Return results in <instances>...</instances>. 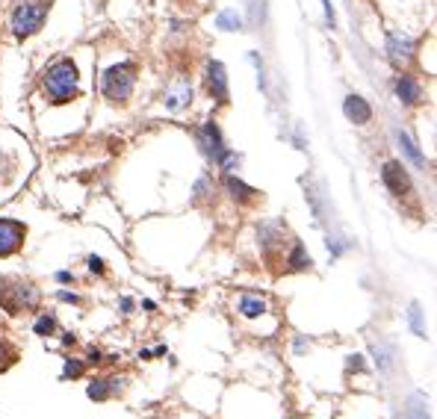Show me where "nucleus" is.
Returning <instances> with one entry per match:
<instances>
[{
    "label": "nucleus",
    "instance_id": "obj_25",
    "mask_svg": "<svg viewBox=\"0 0 437 419\" xmlns=\"http://www.w3.org/2000/svg\"><path fill=\"white\" fill-rule=\"evenodd\" d=\"M325 3V15H328V21H331V27H334V6H331V0H322Z\"/></svg>",
    "mask_w": 437,
    "mask_h": 419
},
{
    "label": "nucleus",
    "instance_id": "obj_15",
    "mask_svg": "<svg viewBox=\"0 0 437 419\" xmlns=\"http://www.w3.org/2000/svg\"><path fill=\"white\" fill-rule=\"evenodd\" d=\"M287 272H304V269H311V257H307L304 251V245L295 239L293 248H290V254H287Z\"/></svg>",
    "mask_w": 437,
    "mask_h": 419
},
{
    "label": "nucleus",
    "instance_id": "obj_16",
    "mask_svg": "<svg viewBox=\"0 0 437 419\" xmlns=\"http://www.w3.org/2000/svg\"><path fill=\"white\" fill-rule=\"evenodd\" d=\"M236 310L243 316L254 319V316H263L266 313V298L260 295H240V302H236Z\"/></svg>",
    "mask_w": 437,
    "mask_h": 419
},
{
    "label": "nucleus",
    "instance_id": "obj_20",
    "mask_svg": "<svg viewBox=\"0 0 437 419\" xmlns=\"http://www.w3.org/2000/svg\"><path fill=\"white\" fill-rule=\"evenodd\" d=\"M33 331H36L38 337H51V334L56 331V319H54L51 313L38 316V319H36V328H33Z\"/></svg>",
    "mask_w": 437,
    "mask_h": 419
},
{
    "label": "nucleus",
    "instance_id": "obj_2",
    "mask_svg": "<svg viewBox=\"0 0 437 419\" xmlns=\"http://www.w3.org/2000/svg\"><path fill=\"white\" fill-rule=\"evenodd\" d=\"M42 304V293L36 284L24 281V278H0V307L9 316L38 310Z\"/></svg>",
    "mask_w": 437,
    "mask_h": 419
},
{
    "label": "nucleus",
    "instance_id": "obj_1",
    "mask_svg": "<svg viewBox=\"0 0 437 419\" xmlns=\"http://www.w3.org/2000/svg\"><path fill=\"white\" fill-rule=\"evenodd\" d=\"M77 80H80L77 65L71 59H59V63H54L42 77V95L51 104H68L77 98Z\"/></svg>",
    "mask_w": 437,
    "mask_h": 419
},
{
    "label": "nucleus",
    "instance_id": "obj_5",
    "mask_svg": "<svg viewBox=\"0 0 437 419\" xmlns=\"http://www.w3.org/2000/svg\"><path fill=\"white\" fill-rule=\"evenodd\" d=\"M24 239H27V225L24 222L0 218V257H12L15 251H21Z\"/></svg>",
    "mask_w": 437,
    "mask_h": 419
},
{
    "label": "nucleus",
    "instance_id": "obj_13",
    "mask_svg": "<svg viewBox=\"0 0 437 419\" xmlns=\"http://www.w3.org/2000/svg\"><path fill=\"white\" fill-rule=\"evenodd\" d=\"M192 101V86L186 83V80H177V83L166 92V106L168 109H181Z\"/></svg>",
    "mask_w": 437,
    "mask_h": 419
},
{
    "label": "nucleus",
    "instance_id": "obj_24",
    "mask_svg": "<svg viewBox=\"0 0 437 419\" xmlns=\"http://www.w3.org/2000/svg\"><path fill=\"white\" fill-rule=\"evenodd\" d=\"M89 269H92V272H104V260L101 257H89Z\"/></svg>",
    "mask_w": 437,
    "mask_h": 419
},
{
    "label": "nucleus",
    "instance_id": "obj_23",
    "mask_svg": "<svg viewBox=\"0 0 437 419\" xmlns=\"http://www.w3.org/2000/svg\"><path fill=\"white\" fill-rule=\"evenodd\" d=\"M411 325H414L416 334L425 337V328H423V319H420V307H416V304H411Z\"/></svg>",
    "mask_w": 437,
    "mask_h": 419
},
{
    "label": "nucleus",
    "instance_id": "obj_11",
    "mask_svg": "<svg viewBox=\"0 0 437 419\" xmlns=\"http://www.w3.org/2000/svg\"><path fill=\"white\" fill-rule=\"evenodd\" d=\"M198 145H201L207 154H213V157H218L225 151V148H222V133H218V127L213 122H207L201 131H198Z\"/></svg>",
    "mask_w": 437,
    "mask_h": 419
},
{
    "label": "nucleus",
    "instance_id": "obj_21",
    "mask_svg": "<svg viewBox=\"0 0 437 419\" xmlns=\"http://www.w3.org/2000/svg\"><path fill=\"white\" fill-rule=\"evenodd\" d=\"M86 372V363L77 361V357H68L65 361V369H63V378H80Z\"/></svg>",
    "mask_w": 437,
    "mask_h": 419
},
{
    "label": "nucleus",
    "instance_id": "obj_18",
    "mask_svg": "<svg viewBox=\"0 0 437 419\" xmlns=\"http://www.w3.org/2000/svg\"><path fill=\"white\" fill-rule=\"evenodd\" d=\"M216 27H222V30H240L243 27V18L236 15V9H225V12L216 18Z\"/></svg>",
    "mask_w": 437,
    "mask_h": 419
},
{
    "label": "nucleus",
    "instance_id": "obj_10",
    "mask_svg": "<svg viewBox=\"0 0 437 419\" xmlns=\"http://www.w3.org/2000/svg\"><path fill=\"white\" fill-rule=\"evenodd\" d=\"M396 95H399V101L408 106L423 101V89L411 74H399V80H396Z\"/></svg>",
    "mask_w": 437,
    "mask_h": 419
},
{
    "label": "nucleus",
    "instance_id": "obj_3",
    "mask_svg": "<svg viewBox=\"0 0 437 419\" xmlns=\"http://www.w3.org/2000/svg\"><path fill=\"white\" fill-rule=\"evenodd\" d=\"M47 12H51V0H33V3H21L12 12V33L18 38H27L42 30Z\"/></svg>",
    "mask_w": 437,
    "mask_h": 419
},
{
    "label": "nucleus",
    "instance_id": "obj_22",
    "mask_svg": "<svg viewBox=\"0 0 437 419\" xmlns=\"http://www.w3.org/2000/svg\"><path fill=\"white\" fill-rule=\"evenodd\" d=\"M408 419H429V416H425V407H423V398H420V396H414V398H411V405H408Z\"/></svg>",
    "mask_w": 437,
    "mask_h": 419
},
{
    "label": "nucleus",
    "instance_id": "obj_17",
    "mask_svg": "<svg viewBox=\"0 0 437 419\" xmlns=\"http://www.w3.org/2000/svg\"><path fill=\"white\" fill-rule=\"evenodd\" d=\"M18 357H21V348L9 340V337L0 334V372H6L9 366H15Z\"/></svg>",
    "mask_w": 437,
    "mask_h": 419
},
{
    "label": "nucleus",
    "instance_id": "obj_26",
    "mask_svg": "<svg viewBox=\"0 0 437 419\" xmlns=\"http://www.w3.org/2000/svg\"><path fill=\"white\" fill-rule=\"evenodd\" d=\"M104 357H101V352H98V348H92V352H89V363H101Z\"/></svg>",
    "mask_w": 437,
    "mask_h": 419
},
{
    "label": "nucleus",
    "instance_id": "obj_6",
    "mask_svg": "<svg viewBox=\"0 0 437 419\" xmlns=\"http://www.w3.org/2000/svg\"><path fill=\"white\" fill-rule=\"evenodd\" d=\"M381 181H384L387 189H390V195H393V198H408V195L414 192L411 177H408V172H405V166H402V163H384V168H381Z\"/></svg>",
    "mask_w": 437,
    "mask_h": 419
},
{
    "label": "nucleus",
    "instance_id": "obj_19",
    "mask_svg": "<svg viewBox=\"0 0 437 419\" xmlns=\"http://www.w3.org/2000/svg\"><path fill=\"white\" fill-rule=\"evenodd\" d=\"M396 139H399V145L405 148V154H408V157H411V159H414V163L420 166V168H425V159H423V154H420V151H416V145L411 142V139L405 136V133H396Z\"/></svg>",
    "mask_w": 437,
    "mask_h": 419
},
{
    "label": "nucleus",
    "instance_id": "obj_4",
    "mask_svg": "<svg viewBox=\"0 0 437 419\" xmlns=\"http://www.w3.org/2000/svg\"><path fill=\"white\" fill-rule=\"evenodd\" d=\"M133 83H136V65L122 63V65L107 68V74L101 80V92L109 101H127L133 92Z\"/></svg>",
    "mask_w": 437,
    "mask_h": 419
},
{
    "label": "nucleus",
    "instance_id": "obj_12",
    "mask_svg": "<svg viewBox=\"0 0 437 419\" xmlns=\"http://www.w3.org/2000/svg\"><path fill=\"white\" fill-rule=\"evenodd\" d=\"M387 51H390V59L396 65H402V63H408V59L414 56V45L408 42V38L390 33V36H387Z\"/></svg>",
    "mask_w": 437,
    "mask_h": 419
},
{
    "label": "nucleus",
    "instance_id": "obj_9",
    "mask_svg": "<svg viewBox=\"0 0 437 419\" xmlns=\"http://www.w3.org/2000/svg\"><path fill=\"white\" fill-rule=\"evenodd\" d=\"M122 378H95L92 384H89V398L92 402H107V398H113L115 393L124 390V384H118Z\"/></svg>",
    "mask_w": 437,
    "mask_h": 419
},
{
    "label": "nucleus",
    "instance_id": "obj_7",
    "mask_svg": "<svg viewBox=\"0 0 437 419\" xmlns=\"http://www.w3.org/2000/svg\"><path fill=\"white\" fill-rule=\"evenodd\" d=\"M207 89L218 104H227V74L222 63H210L207 65Z\"/></svg>",
    "mask_w": 437,
    "mask_h": 419
},
{
    "label": "nucleus",
    "instance_id": "obj_14",
    "mask_svg": "<svg viewBox=\"0 0 437 419\" xmlns=\"http://www.w3.org/2000/svg\"><path fill=\"white\" fill-rule=\"evenodd\" d=\"M225 186H227V192H231L234 201H240V204H254L257 198H260V192H257V189L245 186L243 181H236V177H227Z\"/></svg>",
    "mask_w": 437,
    "mask_h": 419
},
{
    "label": "nucleus",
    "instance_id": "obj_8",
    "mask_svg": "<svg viewBox=\"0 0 437 419\" xmlns=\"http://www.w3.org/2000/svg\"><path fill=\"white\" fill-rule=\"evenodd\" d=\"M343 113H346V118H349V122H355V124H370V122H372V109H370V104H366L361 95H349V98H346Z\"/></svg>",
    "mask_w": 437,
    "mask_h": 419
}]
</instances>
